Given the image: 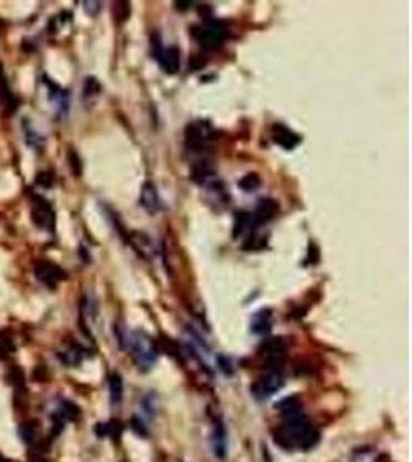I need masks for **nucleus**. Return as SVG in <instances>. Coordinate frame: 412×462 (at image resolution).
<instances>
[{
    "instance_id": "1",
    "label": "nucleus",
    "mask_w": 412,
    "mask_h": 462,
    "mask_svg": "<svg viewBox=\"0 0 412 462\" xmlns=\"http://www.w3.org/2000/svg\"><path fill=\"white\" fill-rule=\"evenodd\" d=\"M117 338L120 344L123 341L127 342V347L131 350L133 358L141 368L149 370L155 365L158 359V348L150 336H147L142 331H134V333H130L128 336L119 333Z\"/></svg>"
},
{
    "instance_id": "2",
    "label": "nucleus",
    "mask_w": 412,
    "mask_h": 462,
    "mask_svg": "<svg viewBox=\"0 0 412 462\" xmlns=\"http://www.w3.org/2000/svg\"><path fill=\"white\" fill-rule=\"evenodd\" d=\"M229 31L219 20L209 19L202 25L192 28V36L204 50H216L222 45L224 39L227 37Z\"/></svg>"
},
{
    "instance_id": "3",
    "label": "nucleus",
    "mask_w": 412,
    "mask_h": 462,
    "mask_svg": "<svg viewBox=\"0 0 412 462\" xmlns=\"http://www.w3.org/2000/svg\"><path fill=\"white\" fill-rule=\"evenodd\" d=\"M215 137V130L207 122H193L185 130V145L193 151L207 148Z\"/></svg>"
},
{
    "instance_id": "4",
    "label": "nucleus",
    "mask_w": 412,
    "mask_h": 462,
    "mask_svg": "<svg viewBox=\"0 0 412 462\" xmlns=\"http://www.w3.org/2000/svg\"><path fill=\"white\" fill-rule=\"evenodd\" d=\"M34 276L45 287L54 290L62 281L67 279V273L56 262L48 261V259H42V261H37L36 265H34Z\"/></svg>"
},
{
    "instance_id": "5",
    "label": "nucleus",
    "mask_w": 412,
    "mask_h": 462,
    "mask_svg": "<svg viewBox=\"0 0 412 462\" xmlns=\"http://www.w3.org/2000/svg\"><path fill=\"white\" fill-rule=\"evenodd\" d=\"M31 220L37 228L45 229L48 233H53L54 226H56V213L48 200H45L40 196L33 197Z\"/></svg>"
},
{
    "instance_id": "6",
    "label": "nucleus",
    "mask_w": 412,
    "mask_h": 462,
    "mask_svg": "<svg viewBox=\"0 0 412 462\" xmlns=\"http://www.w3.org/2000/svg\"><path fill=\"white\" fill-rule=\"evenodd\" d=\"M283 385H284V377L278 371H272L269 374L261 376L258 381H255L253 385L250 387V391L258 401H262V399H267L272 394H275Z\"/></svg>"
},
{
    "instance_id": "7",
    "label": "nucleus",
    "mask_w": 412,
    "mask_h": 462,
    "mask_svg": "<svg viewBox=\"0 0 412 462\" xmlns=\"http://www.w3.org/2000/svg\"><path fill=\"white\" fill-rule=\"evenodd\" d=\"M155 57L162 71H166L167 74L178 73L181 65V56L176 47H161L155 44Z\"/></svg>"
},
{
    "instance_id": "8",
    "label": "nucleus",
    "mask_w": 412,
    "mask_h": 462,
    "mask_svg": "<svg viewBox=\"0 0 412 462\" xmlns=\"http://www.w3.org/2000/svg\"><path fill=\"white\" fill-rule=\"evenodd\" d=\"M287 350V341L281 336L278 338H269L261 342L258 353L269 362H281Z\"/></svg>"
},
{
    "instance_id": "9",
    "label": "nucleus",
    "mask_w": 412,
    "mask_h": 462,
    "mask_svg": "<svg viewBox=\"0 0 412 462\" xmlns=\"http://www.w3.org/2000/svg\"><path fill=\"white\" fill-rule=\"evenodd\" d=\"M272 137H273V142L277 145L283 146L284 150H294L295 146L301 142V139L297 133H294L291 128L284 127V125H281V123L273 125Z\"/></svg>"
},
{
    "instance_id": "10",
    "label": "nucleus",
    "mask_w": 412,
    "mask_h": 462,
    "mask_svg": "<svg viewBox=\"0 0 412 462\" xmlns=\"http://www.w3.org/2000/svg\"><path fill=\"white\" fill-rule=\"evenodd\" d=\"M278 213V203L272 199H262L258 202L255 211L252 213V220L253 225H259V223H265L272 220Z\"/></svg>"
},
{
    "instance_id": "11",
    "label": "nucleus",
    "mask_w": 412,
    "mask_h": 462,
    "mask_svg": "<svg viewBox=\"0 0 412 462\" xmlns=\"http://www.w3.org/2000/svg\"><path fill=\"white\" fill-rule=\"evenodd\" d=\"M139 203L144 209H147L149 213H156L159 209V196L153 183L147 182L144 183L142 191L139 196Z\"/></svg>"
},
{
    "instance_id": "12",
    "label": "nucleus",
    "mask_w": 412,
    "mask_h": 462,
    "mask_svg": "<svg viewBox=\"0 0 412 462\" xmlns=\"http://www.w3.org/2000/svg\"><path fill=\"white\" fill-rule=\"evenodd\" d=\"M212 444H213V451L216 453V456L224 457L225 451H227V433H225L222 422H216L213 427Z\"/></svg>"
},
{
    "instance_id": "13",
    "label": "nucleus",
    "mask_w": 412,
    "mask_h": 462,
    "mask_svg": "<svg viewBox=\"0 0 412 462\" xmlns=\"http://www.w3.org/2000/svg\"><path fill=\"white\" fill-rule=\"evenodd\" d=\"M0 102H2V107L5 108V111L8 114L14 113L19 107V100L14 96V93L10 90L8 83L5 82L4 76L0 77Z\"/></svg>"
},
{
    "instance_id": "14",
    "label": "nucleus",
    "mask_w": 412,
    "mask_h": 462,
    "mask_svg": "<svg viewBox=\"0 0 412 462\" xmlns=\"http://www.w3.org/2000/svg\"><path fill=\"white\" fill-rule=\"evenodd\" d=\"M108 387H110V397L113 405H120L122 396H123V382L119 373H111L108 377Z\"/></svg>"
},
{
    "instance_id": "15",
    "label": "nucleus",
    "mask_w": 412,
    "mask_h": 462,
    "mask_svg": "<svg viewBox=\"0 0 412 462\" xmlns=\"http://www.w3.org/2000/svg\"><path fill=\"white\" fill-rule=\"evenodd\" d=\"M252 331L256 334H265L270 331V314L269 310L256 313L252 321Z\"/></svg>"
},
{
    "instance_id": "16",
    "label": "nucleus",
    "mask_w": 412,
    "mask_h": 462,
    "mask_svg": "<svg viewBox=\"0 0 412 462\" xmlns=\"http://www.w3.org/2000/svg\"><path fill=\"white\" fill-rule=\"evenodd\" d=\"M37 428H39V422L34 421V419H28V421H25L22 425H20L19 433H20V436H22V440H24L25 444L31 445V444L36 442Z\"/></svg>"
},
{
    "instance_id": "17",
    "label": "nucleus",
    "mask_w": 412,
    "mask_h": 462,
    "mask_svg": "<svg viewBox=\"0 0 412 462\" xmlns=\"http://www.w3.org/2000/svg\"><path fill=\"white\" fill-rule=\"evenodd\" d=\"M16 351L14 339L10 330H2L0 331V359H7L10 354Z\"/></svg>"
},
{
    "instance_id": "18",
    "label": "nucleus",
    "mask_w": 412,
    "mask_h": 462,
    "mask_svg": "<svg viewBox=\"0 0 412 462\" xmlns=\"http://www.w3.org/2000/svg\"><path fill=\"white\" fill-rule=\"evenodd\" d=\"M82 354H84L82 348L77 344H71L67 351L59 353V358L64 361L67 365H77L82 361Z\"/></svg>"
},
{
    "instance_id": "19",
    "label": "nucleus",
    "mask_w": 412,
    "mask_h": 462,
    "mask_svg": "<svg viewBox=\"0 0 412 462\" xmlns=\"http://www.w3.org/2000/svg\"><path fill=\"white\" fill-rule=\"evenodd\" d=\"M255 226L253 220H252V213H238L236 219H235V229H233V236L238 238L241 236L245 229H249Z\"/></svg>"
},
{
    "instance_id": "20",
    "label": "nucleus",
    "mask_w": 412,
    "mask_h": 462,
    "mask_svg": "<svg viewBox=\"0 0 412 462\" xmlns=\"http://www.w3.org/2000/svg\"><path fill=\"white\" fill-rule=\"evenodd\" d=\"M261 185V180H259V176L255 174V173H250V174H245L239 182H238V186L242 188L245 193H252L255 191L256 188Z\"/></svg>"
},
{
    "instance_id": "21",
    "label": "nucleus",
    "mask_w": 412,
    "mask_h": 462,
    "mask_svg": "<svg viewBox=\"0 0 412 462\" xmlns=\"http://www.w3.org/2000/svg\"><path fill=\"white\" fill-rule=\"evenodd\" d=\"M102 87L100 83L96 77H87L85 82H84V97L85 99H91V97H96L99 96Z\"/></svg>"
},
{
    "instance_id": "22",
    "label": "nucleus",
    "mask_w": 412,
    "mask_h": 462,
    "mask_svg": "<svg viewBox=\"0 0 412 462\" xmlns=\"http://www.w3.org/2000/svg\"><path fill=\"white\" fill-rule=\"evenodd\" d=\"M60 416L64 417V419H67V421H76V419H79V416H80V408L76 404H73L70 401H65V402H62V413H60Z\"/></svg>"
},
{
    "instance_id": "23",
    "label": "nucleus",
    "mask_w": 412,
    "mask_h": 462,
    "mask_svg": "<svg viewBox=\"0 0 412 462\" xmlns=\"http://www.w3.org/2000/svg\"><path fill=\"white\" fill-rule=\"evenodd\" d=\"M11 382L16 387L17 391H24L25 390V373L20 367H13L11 368Z\"/></svg>"
},
{
    "instance_id": "24",
    "label": "nucleus",
    "mask_w": 412,
    "mask_h": 462,
    "mask_svg": "<svg viewBox=\"0 0 412 462\" xmlns=\"http://www.w3.org/2000/svg\"><path fill=\"white\" fill-rule=\"evenodd\" d=\"M113 16L117 22H123L130 16V4L127 2H116L113 4Z\"/></svg>"
},
{
    "instance_id": "25",
    "label": "nucleus",
    "mask_w": 412,
    "mask_h": 462,
    "mask_svg": "<svg viewBox=\"0 0 412 462\" xmlns=\"http://www.w3.org/2000/svg\"><path fill=\"white\" fill-rule=\"evenodd\" d=\"M68 163H70V168H71V173L74 176H80L82 173V160L79 157V154L73 150L68 151Z\"/></svg>"
},
{
    "instance_id": "26",
    "label": "nucleus",
    "mask_w": 412,
    "mask_h": 462,
    "mask_svg": "<svg viewBox=\"0 0 412 462\" xmlns=\"http://www.w3.org/2000/svg\"><path fill=\"white\" fill-rule=\"evenodd\" d=\"M53 182H54L53 174L48 173V171H42V173H39V174L36 176V183L40 185V186H44V188L53 186Z\"/></svg>"
},
{
    "instance_id": "27",
    "label": "nucleus",
    "mask_w": 412,
    "mask_h": 462,
    "mask_svg": "<svg viewBox=\"0 0 412 462\" xmlns=\"http://www.w3.org/2000/svg\"><path fill=\"white\" fill-rule=\"evenodd\" d=\"M33 379L37 381V382H45L48 379V371L44 365H39L34 368L33 371Z\"/></svg>"
},
{
    "instance_id": "28",
    "label": "nucleus",
    "mask_w": 412,
    "mask_h": 462,
    "mask_svg": "<svg viewBox=\"0 0 412 462\" xmlns=\"http://www.w3.org/2000/svg\"><path fill=\"white\" fill-rule=\"evenodd\" d=\"M85 11L91 16H94L99 10H100V4L99 2H85Z\"/></svg>"
},
{
    "instance_id": "29",
    "label": "nucleus",
    "mask_w": 412,
    "mask_h": 462,
    "mask_svg": "<svg viewBox=\"0 0 412 462\" xmlns=\"http://www.w3.org/2000/svg\"><path fill=\"white\" fill-rule=\"evenodd\" d=\"M5 25H7V24H5V20H4V19H0V30H2Z\"/></svg>"
},
{
    "instance_id": "30",
    "label": "nucleus",
    "mask_w": 412,
    "mask_h": 462,
    "mask_svg": "<svg viewBox=\"0 0 412 462\" xmlns=\"http://www.w3.org/2000/svg\"><path fill=\"white\" fill-rule=\"evenodd\" d=\"M33 462H48L47 459H36V460H33Z\"/></svg>"
}]
</instances>
